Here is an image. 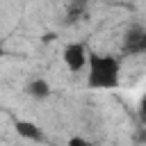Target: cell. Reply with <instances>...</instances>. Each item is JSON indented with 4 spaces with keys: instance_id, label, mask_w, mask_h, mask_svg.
Segmentation results:
<instances>
[{
    "instance_id": "obj_1",
    "label": "cell",
    "mask_w": 146,
    "mask_h": 146,
    "mask_svg": "<svg viewBox=\"0 0 146 146\" xmlns=\"http://www.w3.org/2000/svg\"><path fill=\"white\" fill-rule=\"evenodd\" d=\"M89 78L87 84L91 89H116L119 87V73L121 64L112 55H89Z\"/></svg>"
},
{
    "instance_id": "obj_2",
    "label": "cell",
    "mask_w": 146,
    "mask_h": 146,
    "mask_svg": "<svg viewBox=\"0 0 146 146\" xmlns=\"http://www.w3.org/2000/svg\"><path fill=\"white\" fill-rule=\"evenodd\" d=\"M123 52H125V55L146 52V27L132 25V27L125 30V36H123Z\"/></svg>"
},
{
    "instance_id": "obj_3",
    "label": "cell",
    "mask_w": 146,
    "mask_h": 146,
    "mask_svg": "<svg viewBox=\"0 0 146 146\" xmlns=\"http://www.w3.org/2000/svg\"><path fill=\"white\" fill-rule=\"evenodd\" d=\"M62 57H64V64L68 66V71L78 73V71H82V68L87 66V57H89V55H87V50H84L82 43H68V46L64 48Z\"/></svg>"
},
{
    "instance_id": "obj_4",
    "label": "cell",
    "mask_w": 146,
    "mask_h": 146,
    "mask_svg": "<svg viewBox=\"0 0 146 146\" xmlns=\"http://www.w3.org/2000/svg\"><path fill=\"white\" fill-rule=\"evenodd\" d=\"M14 128H16V132H18L23 139H30V141H43V132H41V128H39L36 123H32V121H16Z\"/></svg>"
},
{
    "instance_id": "obj_5",
    "label": "cell",
    "mask_w": 146,
    "mask_h": 146,
    "mask_svg": "<svg viewBox=\"0 0 146 146\" xmlns=\"http://www.w3.org/2000/svg\"><path fill=\"white\" fill-rule=\"evenodd\" d=\"M27 94H30L32 98H36V100H43V98L50 96V87H48L46 80L36 78V80H32V82L27 84Z\"/></svg>"
},
{
    "instance_id": "obj_6",
    "label": "cell",
    "mask_w": 146,
    "mask_h": 146,
    "mask_svg": "<svg viewBox=\"0 0 146 146\" xmlns=\"http://www.w3.org/2000/svg\"><path fill=\"white\" fill-rule=\"evenodd\" d=\"M82 9H84V5H75V7L71 5V7H68V23H71V21H75V18H78V14H80Z\"/></svg>"
},
{
    "instance_id": "obj_7",
    "label": "cell",
    "mask_w": 146,
    "mask_h": 146,
    "mask_svg": "<svg viewBox=\"0 0 146 146\" xmlns=\"http://www.w3.org/2000/svg\"><path fill=\"white\" fill-rule=\"evenodd\" d=\"M66 146H91V141H87L84 137H71Z\"/></svg>"
},
{
    "instance_id": "obj_8",
    "label": "cell",
    "mask_w": 146,
    "mask_h": 146,
    "mask_svg": "<svg viewBox=\"0 0 146 146\" xmlns=\"http://www.w3.org/2000/svg\"><path fill=\"white\" fill-rule=\"evenodd\" d=\"M52 39H55V34H52V32H48V34H43V41H52Z\"/></svg>"
},
{
    "instance_id": "obj_9",
    "label": "cell",
    "mask_w": 146,
    "mask_h": 146,
    "mask_svg": "<svg viewBox=\"0 0 146 146\" xmlns=\"http://www.w3.org/2000/svg\"><path fill=\"white\" fill-rule=\"evenodd\" d=\"M2 52H5V50H2V46H0V57H2Z\"/></svg>"
}]
</instances>
